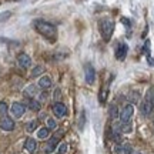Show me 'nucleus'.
<instances>
[{"mask_svg":"<svg viewBox=\"0 0 154 154\" xmlns=\"http://www.w3.org/2000/svg\"><path fill=\"white\" fill-rule=\"evenodd\" d=\"M17 63H19V66H22L23 69H27V67L32 66V59H30V56L26 54V53H20V54L17 56Z\"/></svg>","mask_w":154,"mask_h":154,"instance_id":"nucleus-8","label":"nucleus"},{"mask_svg":"<svg viewBox=\"0 0 154 154\" xmlns=\"http://www.w3.org/2000/svg\"><path fill=\"white\" fill-rule=\"evenodd\" d=\"M127 51H128V47H127L126 43L117 44V47H116V57H117V60H124L127 56Z\"/></svg>","mask_w":154,"mask_h":154,"instance_id":"nucleus-7","label":"nucleus"},{"mask_svg":"<svg viewBox=\"0 0 154 154\" xmlns=\"http://www.w3.org/2000/svg\"><path fill=\"white\" fill-rule=\"evenodd\" d=\"M46 99H47V94L46 93H42L38 96V101H40V103H42V101H46Z\"/></svg>","mask_w":154,"mask_h":154,"instance_id":"nucleus-27","label":"nucleus"},{"mask_svg":"<svg viewBox=\"0 0 154 154\" xmlns=\"http://www.w3.org/2000/svg\"><path fill=\"white\" fill-rule=\"evenodd\" d=\"M116 154H133V147L130 144H117L114 147Z\"/></svg>","mask_w":154,"mask_h":154,"instance_id":"nucleus-10","label":"nucleus"},{"mask_svg":"<svg viewBox=\"0 0 154 154\" xmlns=\"http://www.w3.org/2000/svg\"><path fill=\"white\" fill-rule=\"evenodd\" d=\"M109 113H110L111 119H117V117H120V113H119V109H117V106H116V104L110 106V110H109Z\"/></svg>","mask_w":154,"mask_h":154,"instance_id":"nucleus-17","label":"nucleus"},{"mask_svg":"<svg viewBox=\"0 0 154 154\" xmlns=\"http://www.w3.org/2000/svg\"><path fill=\"white\" fill-rule=\"evenodd\" d=\"M138 99H140L138 91H131V94H130V101H131V103H137Z\"/></svg>","mask_w":154,"mask_h":154,"instance_id":"nucleus-24","label":"nucleus"},{"mask_svg":"<svg viewBox=\"0 0 154 154\" xmlns=\"http://www.w3.org/2000/svg\"><path fill=\"white\" fill-rule=\"evenodd\" d=\"M113 30H114V23L111 22L110 19H103L100 22V33H101V37L104 38L106 42H109L111 38Z\"/></svg>","mask_w":154,"mask_h":154,"instance_id":"nucleus-2","label":"nucleus"},{"mask_svg":"<svg viewBox=\"0 0 154 154\" xmlns=\"http://www.w3.org/2000/svg\"><path fill=\"white\" fill-rule=\"evenodd\" d=\"M38 87L40 88H49L50 86H51V80H50V77L49 76H42L40 79H38Z\"/></svg>","mask_w":154,"mask_h":154,"instance_id":"nucleus-13","label":"nucleus"},{"mask_svg":"<svg viewBox=\"0 0 154 154\" xmlns=\"http://www.w3.org/2000/svg\"><path fill=\"white\" fill-rule=\"evenodd\" d=\"M59 140H60V136H57V137H53L49 140V144H47V147H46V153H51L56 147H59Z\"/></svg>","mask_w":154,"mask_h":154,"instance_id":"nucleus-12","label":"nucleus"},{"mask_svg":"<svg viewBox=\"0 0 154 154\" xmlns=\"http://www.w3.org/2000/svg\"><path fill=\"white\" fill-rule=\"evenodd\" d=\"M24 93L32 97V96H34V94L37 93V88H36V86H34V84H30V86H27V87H26Z\"/></svg>","mask_w":154,"mask_h":154,"instance_id":"nucleus-18","label":"nucleus"},{"mask_svg":"<svg viewBox=\"0 0 154 154\" xmlns=\"http://www.w3.org/2000/svg\"><path fill=\"white\" fill-rule=\"evenodd\" d=\"M10 111L16 119H20V117H23L24 113H26V106L23 104V103H13Z\"/></svg>","mask_w":154,"mask_h":154,"instance_id":"nucleus-4","label":"nucleus"},{"mask_svg":"<svg viewBox=\"0 0 154 154\" xmlns=\"http://www.w3.org/2000/svg\"><path fill=\"white\" fill-rule=\"evenodd\" d=\"M24 149H26L27 153H34L36 149H37V141L32 137L26 138V141H24Z\"/></svg>","mask_w":154,"mask_h":154,"instance_id":"nucleus-11","label":"nucleus"},{"mask_svg":"<svg viewBox=\"0 0 154 154\" xmlns=\"http://www.w3.org/2000/svg\"><path fill=\"white\" fill-rule=\"evenodd\" d=\"M6 113H7V104L2 101V103H0V114H2V116H5Z\"/></svg>","mask_w":154,"mask_h":154,"instance_id":"nucleus-25","label":"nucleus"},{"mask_svg":"<svg viewBox=\"0 0 154 154\" xmlns=\"http://www.w3.org/2000/svg\"><path fill=\"white\" fill-rule=\"evenodd\" d=\"M36 128H37V120H32L26 124V130H27V133H33Z\"/></svg>","mask_w":154,"mask_h":154,"instance_id":"nucleus-16","label":"nucleus"},{"mask_svg":"<svg viewBox=\"0 0 154 154\" xmlns=\"http://www.w3.org/2000/svg\"><path fill=\"white\" fill-rule=\"evenodd\" d=\"M133 154H141V153H133Z\"/></svg>","mask_w":154,"mask_h":154,"instance_id":"nucleus-28","label":"nucleus"},{"mask_svg":"<svg viewBox=\"0 0 154 154\" xmlns=\"http://www.w3.org/2000/svg\"><path fill=\"white\" fill-rule=\"evenodd\" d=\"M49 136H50V130L47 127H42V128L37 130V138H40V140H46V138H49Z\"/></svg>","mask_w":154,"mask_h":154,"instance_id":"nucleus-14","label":"nucleus"},{"mask_svg":"<svg viewBox=\"0 0 154 154\" xmlns=\"http://www.w3.org/2000/svg\"><path fill=\"white\" fill-rule=\"evenodd\" d=\"M0 128L3 131H13L14 130V121L10 117H5L3 120L0 121Z\"/></svg>","mask_w":154,"mask_h":154,"instance_id":"nucleus-9","label":"nucleus"},{"mask_svg":"<svg viewBox=\"0 0 154 154\" xmlns=\"http://www.w3.org/2000/svg\"><path fill=\"white\" fill-rule=\"evenodd\" d=\"M53 113H54V116L57 119H63V117L67 114L66 106L63 104V103H60V101L54 103V104H53Z\"/></svg>","mask_w":154,"mask_h":154,"instance_id":"nucleus-5","label":"nucleus"},{"mask_svg":"<svg viewBox=\"0 0 154 154\" xmlns=\"http://www.w3.org/2000/svg\"><path fill=\"white\" fill-rule=\"evenodd\" d=\"M11 16V11H0V23L9 20Z\"/></svg>","mask_w":154,"mask_h":154,"instance_id":"nucleus-23","label":"nucleus"},{"mask_svg":"<svg viewBox=\"0 0 154 154\" xmlns=\"http://www.w3.org/2000/svg\"><path fill=\"white\" fill-rule=\"evenodd\" d=\"M33 27L36 29V32H38L42 36H44V37L49 38V40H54L56 38L57 30H56V27L51 23L46 22V20H42V19H36L33 22Z\"/></svg>","mask_w":154,"mask_h":154,"instance_id":"nucleus-1","label":"nucleus"},{"mask_svg":"<svg viewBox=\"0 0 154 154\" xmlns=\"http://www.w3.org/2000/svg\"><path fill=\"white\" fill-rule=\"evenodd\" d=\"M43 70H44L43 66H36L33 70H32V77H37V76H40V74H43Z\"/></svg>","mask_w":154,"mask_h":154,"instance_id":"nucleus-19","label":"nucleus"},{"mask_svg":"<svg viewBox=\"0 0 154 154\" xmlns=\"http://www.w3.org/2000/svg\"><path fill=\"white\" fill-rule=\"evenodd\" d=\"M84 76H86V83L87 84H93L96 80V72H94V67L91 64H86L84 67Z\"/></svg>","mask_w":154,"mask_h":154,"instance_id":"nucleus-6","label":"nucleus"},{"mask_svg":"<svg viewBox=\"0 0 154 154\" xmlns=\"http://www.w3.org/2000/svg\"><path fill=\"white\" fill-rule=\"evenodd\" d=\"M67 150H69L67 143H60V144H59V147H57V153H59V154H66Z\"/></svg>","mask_w":154,"mask_h":154,"instance_id":"nucleus-21","label":"nucleus"},{"mask_svg":"<svg viewBox=\"0 0 154 154\" xmlns=\"http://www.w3.org/2000/svg\"><path fill=\"white\" fill-rule=\"evenodd\" d=\"M47 128H49V130H56V128H57V121H56L54 119H51V117L47 119Z\"/></svg>","mask_w":154,"mask_h":154,"instance_id":"nucleus-22","label":"nucleus"},{"mask_svg":"<svg viewBox=\"0 0 154 154\" xmlns=\"http://www.w3.org/2000/svg\"><path fill=\"white\" fill-rule=\"evenodd\" d=\"M53 99H54V100L60 99V88H56V91L53 93Z\"/></svg>","mask_w":154,"mask_h":154,"instance_id":"nucleus-26","label":"nucleus"},{"mask_svg":"<svg viewBox=\"0 0 154 154\" xmlns=\"http://www.w3.org/2000/svg\"><path fill=\"white\" fill-rule=\"evenodd\" d=\"M84 124H86V113L83 110L82 113H80V119H79V128L83 130V128H84Z\"/></svg>","mask_w":154,"mask_h":154,"instance_id":"nucleus-20","label":"nucleus"},{"mask_svg":"<svg viewBox=\"0 0 154 154\" xmlns=\"http://www.w3.org/2000/svg\"><path fill=\"white\" fill-rule=\"evenodd\" d=\"M29 107H30V110L33 111H40V107H42V104H40V101L38 100H30L29 101Z\"/></svg>","mask_w":154,"mask_h":154,"instance_id":"nucleus-15","label":"nucleus"},{"mask_svg":"<svg viewBox=\"0 0 154 154\" xmlns=\"http://www.w3.org/2000/svg\"><path fill=\"white\" fill-rule=\"evenodd\" d=\"M133 114H134V106L133 104H126L123 107V110L120 111V121L121 124H127L130 123Z\"/></svg>","mask_w":154,"mask_h":154,"instance_id":"nucleus-3","label":"nucleus"}]
</instances>
